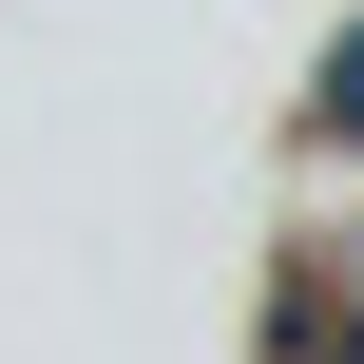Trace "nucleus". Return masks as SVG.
<instances>
[{"instance_id": "f257e3e1", "label": "nucleus", "mask_w": 364, "mask_h": 364, "mask_svg": "<svg viewBox=\"0 0 364 364\" xmlns=\"http://www.w3.org/2000/svg\"><path fill=\"white\" fill-rule=\"evenodd\" d=\"M346 115H364V58H346Z\"/></svg>"}]
</instances>
